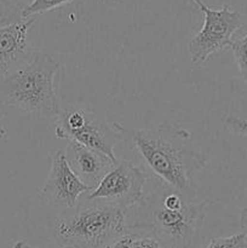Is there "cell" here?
Segmentation results:
<instances>
[{
	"label": "cell",
	"instance_id": "4fadbf2b",
	"mask_svg": "<svg viewBox=\"0 0 247 248\" xmlns=\"http://www.w3.org/2000/svg\"><path fill=\"white\" fill-rule=\"evenodd\" d=\"M230 48L234 53L235 62L239 68L240 75L247 86V34L241 39L232 40Z\"/></svg>",
	"mask_w": 247,
	"mask_h": 248
},
{
	"label": "cell",
	"instance_id": "ffe728a7",
	"mask_svg": "<svg viewBox=\"0 0 247 248\" xmlns=\"http://www.w3.org/2000/svg\"><path fill=\"white\" fill-rule=\"evenodd\" d=\"M5 135H6V130H5V128L0 125V140L5 137Z\"/></svg>",
	"mask_w": 247,
	"mask_h": 248
},
{
	"label": "cell",
	"instance_id": "ac0fdd59",
	"mask_svg": "<svg viewBox=\"0 0 247 248\" xmlns=\"http://www.w3.org/2000/svg\"><path fill=\"white\" fill-rule=\"evenodd\" d=\"M240 227H241V232L247 235V207L241 211V215H240Z\"/></svg>",
	"mask_w": 247,
	"mask_h": 248
},
{
	"label": "cell",
	"instance_id": "7a4b0ae2",
	"mask_svg": "<svg viewBox=\"0 0 247 248\" xmlns=\"http://www.w3.org/2000/svg\"><path fill=\"white\" fill-rule=\"evenodd\" d=\"M111 125L154 178L191 198L206 196L191 173L208 167L210 157L191 140L189 131L166 123L145 128H128L119 123Z\"/></svg>",
	"mask_w": 247,
	"mask_h": 248
},
{
	"label": "cell",
	"instance_id": "3957f363",
	"mask_svg": "<svg viewBox=\"0 0 247 248\" xmlns=\"http://www.w3.org/2000/svg\"><path fill=\"white\" fill-rule=\"evenodd\" d=\"M58 68L55 56L33 51L24 64L0 79V106L56 121L62 110L55 90Z\"/></svg>",
	"mask_w": 247,
	"mask_h": 248
},
{
	"label": "cell",
	"instance_id": "52a82bcc",
	"mask_svg": "<svg viewBox=\"0 0 247 248\" xmlns=\"http://www.w3.org/2000/svg\"><path fill=\"white\" fill-rule=\"evenodd\" d=\"M148 179L147 172L131 161L123 160L114 166L94 190L84 196L89 200L103 201L128 211L143 196Z\"/></svg>",
	"mask_w": 247,
	"mask_h": 248
},
{
	"label": "cell",
	"instance_id": "e0dca14e",
	"mask_svg": "<svg viewBox=\"0 0 247 248\" xmlns=\"http://www.w3.org/2000/svg\"><path fill=\"white\" fill-rule=\"evenodd\" d=\"M132 241L133 236L132 235H124L120 239L115 240L114 242H111L110 245H108L106 248H132Z\"/></svg>",
	"mask_w": 247,
	"mask_h": 248
},
{
	"label": "cell",
	"instance_id": "277c9868",
	"mask_svg": "<svg viewBox=\"0 0 247 248\" xmlns=\"http://www.w3.org/2000/svg\"><path fill=\"white\" fill-rule=\"evenodd\" d=\"M74 208V212L61 216L56 223V234L67 246L106 248L126 235L127 211L85 196Z\"/></svg>",
	"mask_w": 247,
	"mask_h": 248
},
{
	"label": "cell",
	"instance_id": "7c38bea8",
	"mask_svg": "<svg viewBox=\"0 0 247 248\" xmlns=\"http://www.w3.org/2000/svg\"><path fill=\"white\" fill-rule=\"evenodd\" d=\"M73 1L74 0H31L26 9L22 11V18H29L34 15L44 14V12L58 9V7H62Z\"/></svg>",
	"mask_w": 247,
	"mask_h": 248
},
{
	"label": "cell",
	"instance_id": "9c48e42d",
	"mask_svg": "<svg viewBox=\"0 0 247 248\" xmlns=\"http://www.w3.org/2000/svg\"><path fill=\"white\" fill-rule=\"evenodd\" d=\"M34 22L35 18L29 17L0 26V79L24 64L33 53L28 31Z\"/></svg>",
	"mask_w": 247,
	"mask_h": 248
},
{
	"label": "cell",
	"instance_id": "ba28073f",
	"mask_svg": "<svg viewBox=\"0 0 247 248\" xmlns=\"http://www.w3.org/2000/svg\"><path fill=\"white\" fill-rule=\"evenodd\" d=\"M90 191L69 167L64 150H56L51 155L50 172L41 189L43 200L53 207L72 210L77 205L79 199Z\"/></svg>",
	"mask_w": 247,
	"mask_h": 248
},
{
	"label": "cell",
	"instance_id": "5b68a950",
	"mask_svg": "<svg viewBox=\"0 0 247 248\" xmlns=\"http://www.w3.org/2000/svg\"><path fill=\"white\" fill-rule=\"evenodd\" d=\"M55 123L57 138L97 150L118 161L114 147L116 143L121 142L120 135L111 123L104 121L93 110L79 106H69L61 110Z\"/></svg>",
	"mask_w": 247,
	"mask_h": 248
},
{
	"label": "cell",
	"instance_id": "9a60e30c",
	"mask_svg": "<svg viewBox=\"0 0 247 248\" xmlns=\"http://www.w3.org/2000/svg\"><path fill=\"white\" fill-rule=\"evenodd\" d=\"M224 125L227 127V130H229L230 132L247 137V120L240 119L237 116L230 115L224 120Z\"/></svg>",
	"mask_w": 247,
	"mask_h": 248
},
{
	"label": "cell",
	"instance_id": "8fae6325",
	"mask_svg": "<svg viewBox=\"0 0 247 248\" xmlns=\"http://www.w3.org/2000/svg\"><path fill=\"white\" fill-rule=\"evenodd\" d=\"M31 0H0V26L19 21Z\"/></svg>",
	"mask_w": 247,
	"mask_h": 248
},
{
	"label": "cell",
	"instance_id": "6da1fadb",
	"mask_svg": "<svg viewBox=\"0 0 247 248\" xmlns=\"http://www.w3.org/2000/svg\"><path fill=\"white\" fill-rule=\"evenodd\" d=\"M208 203L207 196L191 198L153 177L126 212V234L153 237L164 248H196Z\"/></svg>",
	"mask_w": 247,
	"mask_h": 248
},
{
	"label": "cell",
	"instance_id": "8992f818",
	"mask_svg": "<svg viewBox=\"0 0 247 248\" xmlns=\"http://www.w3.org/2000/svg\"><path fill=\"white\" fill-rule=\"evenodd\" d=\"M203 14V24L199 33L189 41L188 52L194 64L206 62L215 52L230 47L232 35L241 28V15L229 5L213 9L202 0H191Z\"/></svg>",
	"mask_w": 247,
	"mask_h": 248
},
{
	"label": "cell",
	"instance_id": "44dd1931",
	"mask_svg": "<svg viewBox=\"0 0 247 248\" xmlns=\"http://www.w3.org/2000/svg\"><path fill=\"white\" fill-rule=\"evenodd\" d=\"M63 248H73V247L72 246H67V245H65V246L63 247Z\"/></svg>",
	"mask_w": 247,
	"mask_h": 248
},
{
	"label": "cell",
	"instance_id": "2e32d148",
	"mask_svg": "<svg viewBox=\"0 0 247 248\" xmlns=\"http://www.w3.org/2000/svg\"><path fill=\"white\" fill-rule=\"evenodd\" d=\"M132 248H164L153 237H135L133 236Z\"/></svg>",
	"mask_w": 247,
	"mask_h": 248
},
{
	"label": "cell",
	"instance_id": "30bf717a",
	"mask_svg": "<svg viewBox=\"0 0 247 248\" xmlns=\"http://www.w3.org/2000/svg\"><path fill=\"white\" fill-rule=\"evenodd\" d=\"M64 155L72 171L91 191L99 186L104 177L119 162V160L115 161L103 153L75 142H68Z\"/></svg>",
	"mask_w": 247,
	"mask_h": 248
},
{
	"label": "cell",
	"instance_id": "d6986e66",
	"mask_svg": "<svg viewBox=\"0 0 247 248\" xmlns=\"http://www.w3.org/2000/svg\"><path fill=\"white\" fill-rule=\"evenodd\" d=\"M12 248H31V246L24 240H18V241L15 242Z\"/></svg>",
	"mask_w": 247,
	"mask_h": 248
},
{
	"label": "cell",
	"instance_id": "5bb4252c",
	"mask_svg": "<svg viewBox=\"0 0 247 248\" xmlns=\"http://www.w3.org/2000/svg\"><path fill=\"white\" fill-rule=\"evenodd\" d=\"M206 248H247V235L240 232L232 236L215 237Z\"/></svg>",
	"mask_w": 247,
	"mask_h": 248
}]
</instances>
